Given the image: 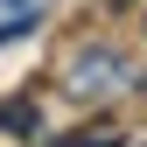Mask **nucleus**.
I'll return each instance as SVG.
<instances>
[{"mask_svg":"<svg viewBox=\"0 0 147 147\" xmlns=\"http://www.w3.org/2000/svg\"><path fill=\"white\" fill-rule=\"evenodd\" d=\"M63 84H70V91H105V84H133V70L112 63V49H98V42H91L84 56L63 70Z\"/></svg>","mask_w":147,"mask_h":147,"instance_id":"nucleus-1","label":"nucleus"},{"mask_svg":"<svg viewBox=\"0 0 147 147\" xmlns=\"http://www.w3.org/2000/svg\"><path fill=\"white\" fill-rule=\"evenodd\" d=\"M56 147H126V140H119V126H98V133H70Z\"/></svg>","mask_w":147,"mask_h":147,"instance_id":"nucleus-2","label":"nucleus"},{"mask_svg":"<svg viewBox=\"0 0 147 147\" xmlns=\"http://www.w3.org/2000/svg\"><path fill=\"white\" fill-rule=\"evenodd\" d=\"M28 28H35V21H28V14H14V21H7V28H0V42H14V35H28Z\"/></svg>","mask_w":147,"mask_h":147,"instance_id":"nucleus-3","label":"nucleus"},{"mask_svg":"<svg viewBox=\"0 0 147 147\" xmlns=\"http://www.w3.org/2000/svg\"><path fill=\"white\" fill-rule=\"evenodd\" d=\"M7 7H28V0H7Z\"/></svg>","mask_w":147,"mask_h":147,"instance_id":"nucleus-4","label":"nucleus"}]
</instances>
